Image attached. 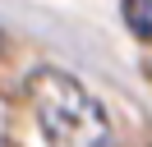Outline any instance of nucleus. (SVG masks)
Segmentation results:
<instances>
[{
  "label": "nucleus",
  "mask_w": 152,
  "mask_h": 147,
  "mask_svg": "<svg viewBox=\"0 0 152 147\" xmlns=\"http://www.w3.org/2000/svg\"><path fill=\"white\" fill-rule=\"evenodd\" d=\"M124 23L138 41H152V0H124Z\"/></svg>",
  "instance_id": "obj_2"
},
{
  "label": "nucleus",
  "mask_w": 152,
  "mask_h": 147,
  "mask_svg": "<svg viewBox=\"0 0 152 147\" xmlns=\"http://www.w3.org/2000/svg\"><path fill=\"white\" fill-rule=\"evenodd\" d=\"M28 101L42 124L46 147H111L106 106L74 78L69 69L42 64L28 74Z\"/></svg>",
  "instance_id": "obj_1"
},
{
  "label": "nucleus",
  "mask_w": 152,
  "mask_h": 147,
  "mask_svg": "<svg viewBox=\"0 0 152 147\" xmlns=\"http://www.w3.org/2000/svg\"><path fill=\"white\" fill-rule=\"evenodd\" d=\"M0 51H5V32H0Z\"/></svg>",
  "instance_id": "obj_3"
}]
</instances>
